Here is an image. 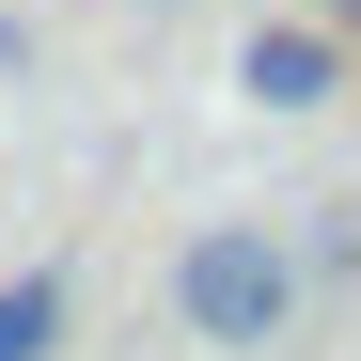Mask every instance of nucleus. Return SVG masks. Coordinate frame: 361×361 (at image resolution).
Segmentation results:
<instances>
[{"label": "nucleus", "mask_w": 361, "mask_h": 361, "mask_svg": "<svg viewBox=\"0 0 361 361\" xmlns=\"http://www.w3.org/2000/svg\"><path fill=\"white\" fill-rule=\"evenodd\" d=\"M314 16H330V32H345V47H361V0H314Z\"/></svg>", "instance_id": "39448f33"}, {"label": "nucleus", "mask_w": 361, "mask_h": 361, "mask_svg": "<svg viewBox=\"0 0 361 361\" xmlns=\"http://www.w3.org/2000/svg\"><path fill=\"white\" fill-rule=\"evenodd\" d=\"M298 235H267V220H204L189 252H173V330L189 345H220V361H252V345H283L298 330Z\"/></svg>", "instance_id": "f257e3e1"}, {"label": "nucleus", "mask_w": 361, "mask_h": 361, "mask_svg": "<svg viewBox=\"0 0 361 361\" xmlns=\"http://www.w3.org/2000/svg\"><path fill=\"white\" fill-rule=\"evenodd\" d=\"M298 283H361V204H314V235H298Z\"/></svg>", "instance_id": "20e7f679"}, {"label": "nucleus", "mask_w": 361, "mask_h": 361, "mask_svg": "<svg viewBox=\"0 0 361 361\" xmlns=\"http://www.w3.org/2000/svg\"><path fill=\"white\" fill-rule=\"evenodd\" d=\"M63 330H79V267H16L0 283V361H63Z\"/></svg>", "instance_id": "7ed1b4c3"}, {"label": "nucleus", "mask_w": 361, "mask_h": 361, "mask_svg": "<svg viewBox=\"0 0 361 361\" xmlns=\"http://www.w3.org/2000/svg\"><path fill=\"white\" fill-rule=\"evenodd\" d=\"M235 94H252V110H330V94H345V32H330V16L252 32V47H235Z\"/></svg>", "instance_id": "f03ea898"}]
</instances>
